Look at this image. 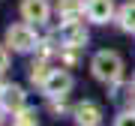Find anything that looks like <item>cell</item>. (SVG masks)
Instances as JSON below:
<instances>
[{
    "instance_id": "3957f363",
    "label": "cell",
    "mask_w": 135,
    "mask_h": 126,
    "mask_svg": "<svg viewBox=\"0 0 135 126\" xmlns=\"http://www.w3.org/2000/svg\"><path fill=\"white\" fill-rule=\"evenodd\" d=\"M69 90H72V75L63 72V69H51V75L45 78V84H42V93L48 99H63Z\"/></svg>"
},
{
    "instance_id": "ba28073f",
    "label": "cell",
    "mask_w": 135,
    "mask_h": 126,
    "mask_svg": "<svg viewBox=\"0 0 135 126\" xmlns=\"http://www.w3.org/2000/svg\"><path fill=\"white\" fill-rule=\"evenodd\" d=\"M0 102L6 105V111H12V114H18L21 108H24V90L21 87H3V93H0Z\"/></svg>"
},
{
    "instance_id": "6da1fadb",
    "label": "cell",
    "mask_w": 135,
    "mask_h": 126,
    "mask_svg": "<svg viewBox=\"0 0 135 126\" xmlns=\"http://www.w3.org/2000/svg\"><path fill=\"white\" fill-rule=\"evenodd\" d=\"M90 69H93V75H96L99 81L114 84V81H120V75H123V60H120L117 51H99L96 57H93Z\"/></svg>"
},
{
    "instance_id": "30bf717a",
    "label": "cell",
    "mask_w": 135,
    "mask_h": 126,
    "mask_svg": "<svg viewBox=\"0 0 135 126\" xmlns=\"http://www.w3.org/2000/svg\"><path fill=\"white\" fill-rule=\"evenodd\" d=\"M117 24H120V30H126V33H135V0H129V3L120 6Z\"/></svg>"
},
{
    "instance_id": "4fadbf2b",
    "label": "cell",
    "mask_w": 135,
    "mask_h": 126,
    "mask_svg": "<svg viewBox=\"0 0 135 126\" xmlns=\"http://www.w3.org/2000/svg\"><path fill=\"white\" fill-rule=\"evenodd\" d=\"M114 126H135V111H123L120 117H117Z\"/></svg>"
},
{
    "instance_id": "9c48e42d",
    "label": "cell",
    "mask_w": 135,
    "mask_h": 126,
    "mask_svg": "<svg viewBox=\"0 0 135 126\" xmlns=\"http://www.w3.org/2000/svg\"><path fill=\"white\" fill-rule=\"evenodd\" d=\"M84 0H57V12L63 21H72V18H81L84 15Z\"/></svg>"
},
{
    "instance_id": "7c38bea8",
    "label": "cell",
    "mask_w": 135,
    "mask_h": 126,
    "mask_svg": "<svg viewBox=\"0 0 135 126\" xmlns=\"http://www.w3.org/2000/svg\"><path fill=\"white\" fill-rule=\"evenodd\" d=\"M15 126H39L36 111H27V108H21V111L15 114Z\"/></svg>"
},
{
    "instance_id": "7a4b0ae2",
    "label": "cell",
    "mask_w": 135,
    "mask_h": 126,
    "mask_svg": "<svg viewBox=\"0 0 135 126\" xmlns=\"http://www.w3.org/2000/svg\"><path fill=\"white\" fill-rule=\"evenodd\" d=\"M6 45H9L12 51H18V54L33 51V48H39L36 30L30 27V24H12L9 30H6Z\"/></svg>"
},
{
    "instance_id": "52a82bcc",
    "label": "cell",
    "mask_w": 135,
    "mask_h": 126,
    "mask_svg": "<svg viewBox=\"0 0 135 126\" xmlns=\"http://www.w3.org/2000/svg\"><path fill=\"white\" fill-rule=\"evenodd\" d=\"M84 12L93 24H108L111 15H114V0H87Z\"/></svg>"
},
{
    "instance_id": "2e32d148",
    "label": "cell",
    "mask_w": 135,
    "mask_h": 126,
    "mask_svg": "<svg viewBox=\"0 0 135 126\" xmlns=\"http://www.w3.org/2000/svg\"><path fill=\"white\" fill-rule=\"evenodd\" d=\"M3 120H6V105L0 102V126H3Z\"/></svg>"
},
{
    "instance_id": "8fae6325",
    "label": "cell",
    "mask_w": 135,
    "mask_h": 126,
    "mask_svg": "<svg viewBox=\"0 0 135 126\" xmlns=\"http://www.w3.org/2000/svg\"><path fill=\"white\" fill-rule=\"evenodd\" d=\"M48 75H51V69L45 66L42 60L30 66V81H33V84H39V87H42V84H45V78H48Z\"/></svg>"
},
{
    "instance_id": "5b68a950",
    "label": "cell",
    "mask_w": 135,
    "mask_h": 126,
    "mask_svg": "<svg viewBox=\"0 0 135 126\" xmlns=\"http://www.w3.org/2000/svg\"><path fill=\"white\" fill-rule=\"evenodd\" d=\"M21 15L27 24H45L51 15V6L48 0H21Z\"/></svg>"
},
{
    "instance_id": "9a60e30c",
    "label": "cell",
    "mask_w": 135,
    "mask_h": 126,
    "mask_svg": "<svg viewBox=\"0 0 135 126\" xmlns=\"http://www.w3.org/2000/svg\"><path fill=\"white\" fill-rule=\"evenodd\" d=\"M126 102H129V108H135V90H129V96H126Z\"/></svg>"
},
{
    "instance_id": "8992f818",
    "label": "cell",
    "mask_w": 135,
    "mask_h": 126,
    "mask_svg": "<svg viewBox=\"0 0 135 126\" xmlns=\"http://www.w3.org/2000/svg\"><path fill=\"white\" fill-rule=\"evenodd\" d=\"M72 114H75L78 126H99L102 123V108L96 105V102H78V105L72 108Z\"/></svg>"
},
{
    "instance_id": "5bb4252c",
    "label": "cell",
    "mask_w": 135,
    "mask_h": 126,
    "mask_svg": "<svg viewBox=\"0 0 135 126\" xmlns=\"http://www.w3.org/2000/svg\"><path fill=\"white\" fill-rule=\"evenodd\" d=\"M6 66H9V54H6V48L0 45V72H6Z\"/></svg>"
},
{
    "instance_id": "277c9868",
    "label": "cell",
    "mask_w": 135,
    "mask_h": 126,
    "mask_svg": "<svg viewBox=\"0 0 135 126\" xmlns=\"http://www.w3.org/2000/svg\"><path fill=\"white\" fill-rule=\"evenodd\" d=\"M60 39H63V48H81V45L87 42V30H84V24H81L78 18L63 21V27H60Z\"/></svg>"
}]
</instances>
